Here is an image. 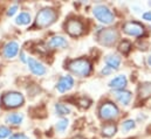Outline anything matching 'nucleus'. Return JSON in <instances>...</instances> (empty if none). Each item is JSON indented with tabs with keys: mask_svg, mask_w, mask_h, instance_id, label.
I'll return each instance as SVG.
<instances>
[{
	"mask_svg": "<svg viewBox=\"0 0 151 139\" xmlns=\"http://www.w3.org/2000/svg\"><path fill=\"white\" fill-rule=\"evenodd\" d=\"M68 68L73 74H75L80 77H86L91 71V64L87 59H77L69 62Z\"/></svg>",
	"mask_w": 151,
	"mask_h": 139,
	"instance_id": "obj_1",
	"label": "nucleus"
},
{
	"mask_svg": "<svg viewBox=\"0 0 151 139\" xmlns=\"http://www.w3.org/2000/svg\"><path fill=\"white\" fill-rule=\"evenodd\" d=\"M58 18V14L54 9L52 8H43L41 9L37 15V19H35V25L40 27V28H45V27H48L50 26L53 22H55Z\"/></svg>",
	"mask_w": 151,
	"mask_h": 139,
	"instance_id": "obj_2",
	"label": "nucleus"
},
{
	"mask_svg": "<svg viewBox=\"0 0 151 139\" xmlns=\"http://www.w3.org/2000/svg\"><path fill=\"white\" fill-rule=\"evenodd\" d=\"M94 16L102 24L104 25H110L115 21V15L114 13L104 5H97L93 9Z\"/></svg>",
	"mask_w": 151,
	"mask_h": 139,
	"instance_id": "obj_3",
	"label": "nucleus"
},
{
	"mask_svg": "<svg viewBox=\"0 0 151 139\" xmlns=\"http://www.w3.org/2000/svg\"><path fill=\"white\" fill-rule=\"evenodd\" d=\"M24 96L20 92H7L2 97V104L6 107H18L24 103Z\"/></svg>",
	"mask_w": 151,
	"mask_h": 139,
	"instance_id": "obj_4",
	"label": "nucleus"
},
{
	"mask_svg": "<svg viewBox=\"0 0 151 139\" xmlns=\"http://www.w3.org/2000/svg\"><path fill=\"white\" fill-rule=\"evenodd\" d=\"M118 113H119L118 107L110 102L102 104L100 107V117L102 119H114L118 116Z\"/></svg>",
	"mask_w": 151,
	"mask_h": 139,
	"instance_id": "obj_5",
	"label": "nucleus"
},
{
	"mask_svg": "<svg viewBox=\"0 0 151 139\" xmlns=\"http://www.w3.org/2000/svg\"><path fill=\"white\" fill-rule=\"evenodd\" d=\"M118 39V33L113 29V28H107L103 29L100 34H99V41L101 44L104 46H111L116 42V40Z\"/></svg>",
	"mask_w": 151,
	"mask_h": 139,
	"instance_id": "obj_6",
	"label": "nucleus"
},
{
	"mask_svg": "<svg viewBox=\"0 0 151 139\" xmlns=\"http://www.w3.org/2000/svg\"><path fill=\"white\" fill-rule=\"evenodd\" d=\"M123 31L131 36H141L144 33V27L135 21H129L123 25Z\"/></svg>",
	"mask_w": 151,
	"mask_h": 139,
	"instance_id": "obj_7",
	"label": "nucleus"
},
{
	"mask_svg": "<svg viewBox=\"0 0 151 139\" xmlns=\"http://www.w3.org/2000/svg\"><path fill=\"white\" fill-rule=\"evenodd\" d=\"M66 29L67 32L73 36H78L83 33V24L80 20L72 19L66 24Z\"/></svg>",
	"mask_w": 151,
	"mask_h": 139,
	"instance_id": "obj_8",
	"label": "nucleus"
},
{
	"mask_svg": "<svg viewBox=\"0 0 151 139\" xmlns=\"http://www.w3.org/2000/svg\"><path fill=\"white\" fill-rule=\"evenodd\" d=\"M73 85H74V80H73V77L67 75V76H63V77L60 78V81H59L58 84H56V89H58V91H60V92H66V91L70 90V89L73 88Z\"/></svg>",
	"mask_w": 151,
	"mask_h": 139,
	"instance_id": "obj_9",
	"label": "nucleus"
},
{
	"mask_svg": "<svg viewBox=\"0 0 151 139\" xmlns=\"http://www.w3.org/2000/svg\"><path fill=\"white\" fill-rule=\"evenodd\" d=\"M27 63H28V67H29V70L37 75V76H42L46 74V68L43 67L42 63H40L39 61L32 59V57H28L27 59Z\"/></svg>",
	"mask_w": 151,
	"mask_h": 139,
	"instance_id": "obj_10",
	"label": "nucleus"
},
{
	"mask_svg": "<svg viewBox=\"0 0 151 139\" xmlns=\"http://www.w3.org/2000/svg\"><path fill=\"white\" fill-rule=\"evenodd\" d=\"M127 83H128L127 77L124 75H118L109 82V87L113 89H116V90H123V88H125Z\"/></svg>",
	"mask_w": 151,
	"mask_h": 139,
	"instance_id": "obj_11",
	"label": "nucleus"
},
{
	"mask_svg": "<svg viewBox=\"0 0 151 139\" xmlns=\"http://www.w3.org/2000/svg\"><path fill=\"white\" fill-rule=\"evenodd\" d=\"M18 52H19V44H18L15 41L8 42V43L5 46V48H4V55H5V57H7V59L14 57V56L18 54Z\"/></svg>",
	"mask_w": 151,
	"mask_h": 139,
	"instance_id": "obj_12",
	"label": "nucleus"
},
{
	"mask_svg": "<svg viewBox=\"0 0 151 139\" xmlns=\"http://www.w3.org/2000/svg\"><path fill=\"white\" fill-rule=\"evenodd\" d=\"M47 46L50 47V48H53V49H54V48H65V47L68 46V42H67V40H66L65 37H62V36H54V37H52V39L48 41Z\"/></svg>",
	"mask_w": 151,
	"mask_h": 139,
	"instance_id": "obj_13",
	"label": "nucleus"
},
{
	"mask_svg": "<svg viewBox=\"0 0 151 139\" xmlns=\"http://www.w3.org/2000/svg\"><path fill=\"white\" fill-rule=\"evenodd\" d=\"M116 100L123 105H128L131 101V92L130 91H125V90H117L115 94Z\"/></svg>",
	"mask_w": 151,
	"mask_h": 139,
	"instance_id": "obj_14",
	"label": "nucleus"
},
{
	"mask_svg": "<svg viewBox=\"0 0 151 139\" xmlns=\"http://www.w3.org/2000/svg\"><path fill=\"white\" fill-rule=\"evenodd\" d=\"M106 63L110 69H118L121 64V57L117 54H111L106 57Z\"/></svg>",
	"mask_w": 151,
	"mask_h": 139,
	"instance_id": "obj_15",
	"label": "nucleus"
},
{
	"mask_svg": "<svg viewBox=\"0 0 151 139\" xmlns=\"http://www.w3.org/2000/svg\"><path fill=\"white\" fill-rule=\"evenodd\" d=\"M138 94L139 97L142 100H147L151 96V83L150 82H145L143 84H141V87L138 88Z\"/></svg>",
	"mask_w": 151,
	"mask_h": 139,
	"instance_id": "obj_16",
	"label": "nucleus"
},
{
	"mask_svg": "<svg viewBox=\"0 0 151 139\" xmlns=\"http://www.w3.org/2000/svg\"><path fill=\"white\" fill-rule=\"evenodd\" d=\"M5 120L6 123H9V124H20L24 120V116L19 113H11L6 117Z\"/></svg>",
	"mask_w": 151,
	"mask_h": 139,
	"instance_id": "obj_17",
	"label": "nucleus"
},
{
	"mask_svg": "<svg viewBox=\"0 0 151 139\" xmlns=\"http://www.w3.org/2000/svg\"><path fill=\"white\" fill-rule=\"evenodd\" d=\"M116 131H117V128L114 124H107L102 128V135L106 137H113L116 133Z\"/></svg>",
	"mask_w": 151,
	"mask_h": 139,
	"instance_id": "obj_18",
	"label": "nucleus"
},
{
	"mask_svg": "<svg viewBox=\"0 0 151 139\" xmlns=\"http://www.w3.org/2000/svg\"><path fill=\"white\" fill-rule=\"evenodd\" d=\"M31 22V15L28 13H20L17 19H15V24L17 25H28Z\"/></svg>",
	"mask_w": 151,
	"mask_h": 139,
	"instance_id": "obj_19",
	"label": "nucleus"
},
{
	"mask_svg": "<svg viewBox=\"0 0 151 139\" xmlns=\"http://www.w3.org/2000/svg\"><path fill=\"white\" fill-rule=\"evenodd\" d=\"M55 110H56V113L60 115V116H65V115H68V113L70 112V110H69L66 105L62 104V103L55 104Z\"/></svg>",
	"mask_w": 151,
	"mask_h": 139,
	"instance_id": "obj_20",
	"label": "nucleus"
},
{
	"mask_svg": "<svg viewBox=\"0 0 151 139\" xmlns=\"http://www.w3.org/2000/svg\"><path fill=\"white\" fill-rule=\"evenodd\" d=\"M68 124H69V120H68L67 118H63V119H61V120L58 122V124H56V130L60 131V132H62V131H65V130L68 128Z\"/></svg>",
	"mask_w": 151,
	"mask_h": 139,
	"instance_id": "obj_21",
	"label": "nucleus"
},
{
	"mask_svg": "<svg viewBox=\"0 0 151 139\" xmlns=\"http://www.w3.org/2000/svg\"><path fill=\"white\" fill-rule=\"evenodd\" d=\"M119 52H122L123 54H128L129 53V50H130V48H131V43L129 42V41H123L121 44H119Z\"/></svg>",
	"mask_w": 151,
	"mask_h": 139,
	"instance_id": "obj_22",
	"label": "nucleus"
},
{
	"mask_svg": "<svg viewBox=\"0 0 151 139\" xmlns=\"http://www.w3.org/2000/svg\"><path fill=\"white\" fill-rule=\"evenodd\" d=\"M135 122L132 120V119H128V120H125L123 124H122V130L123 131H129V130H132L134 128H135Z\"/></svg>",
	"mask_w": 151,
	"mask_h": 139,
	"instance_id": "obj_23",
	"label": "nucleus"
},
{
	"mask_svg": "<svg viewBox=\"0 0 151 139\" xmlns=\"http://www.w3.org/2000/svg\"><path fill=\"white\" fill-rule=\"evenodd\" d=\"M11 135V130L6 126H0V139L6 138Z\"/></svg>",
	"mask_w": 151,
	"mask_h": 139,
	"instance_id": "obj_24",
	"label": "nucleus"
},
{
	"mask_svg": "<svg viewBox=\"0 0 151 139\" xmlns=\"http://www.w3.org/2000/svg\"><path fill=\"white\" fill-rule=\"evenodd\" d=\"M17 11H18V6H17V5H13L12 7H9V9H8L7 14H8L9 16H12V15H14V14L17 13Z\"/></svg>",
	"mask_w": 151,
	"mask_h": 139,
	"instance_id": "obj_25",
	"label": "nucleus"
},
{
	"mask_svg": "<svg viewBox=\"0 0 151 139\" xmlns=\"http://www.w3.org/2000/svg\"><path fill=\"white\" fill-rule=\"evenodd\" d=\"M78 103L82 105V106H84V107H88L89 104H90V101L87 100V98H81V100L78 101Z\"/></svg>",
	"mask_w": 151,
	"mask_h": 139,
	"instance_id": "obj_26",
	"label": "nucleus"
},
{
	"mask_svg": "<svg viewBox=\"0 0 151 139\" xmlns=\"http://www.w3.org/2000/svg\"><path fill=\"white\" fill-rule=\"evenodd\" d=\"M9 139H29L27 136H25V135H20V133H18V135H13V136H11Z\"/></svg>",
	"mask_w": 151,
	"mask_h": 139,
	"instance_id": "obj_27",
	"label": "nucleus"
},
{
	"mask_svg": "<svg viewBox=\"0 0 151 139\" xmlns=\"http://www.w3.org/2000/svg\"><path fill=\"white\" fill-rule=\"evenodd\" d=\"M143 19L147 21H151V12H145L143 14Z\"/></svg>",
	"mask_w": 151,
	"mask_h": 139,
	"instance_id": "obj_28",
	"label": "nucleus"
},
{
	"mask_svg": "<svg viewBox=\"0 0 151 139\" xmlns=\"http://www.w3.org/2000/svg\"><path fill=\"white\" fill-rule=\"evenodd\" d=\"M110 70H111V69H110L109 67H104V69H102V71H101V72L106 75V74H109V72H110Z\"/></svg>",
	"mask_w": 151,
	"mask_h": 139,
	"instance_id": "obj_29",
	"label": "nucleus"
},
{
	"mask_svg": "<svg viewBox=\"0 0 151 139\" xmlns=\"http://www.w3.org/2000/svg\"><path fill=\"white\" fill-rule=\"evenodd\" d=\"M148 62H149V64H150V66H151V56H150V57H149V60H148Z\"/></svg>",
	"mask_w": 151,
	"mask_h": 139,
	"instance_id": "obj_30",
	"label": "nucleus"
}]
</instances>
